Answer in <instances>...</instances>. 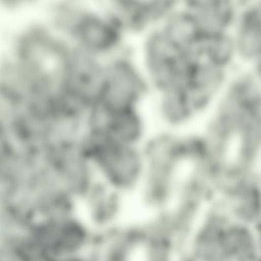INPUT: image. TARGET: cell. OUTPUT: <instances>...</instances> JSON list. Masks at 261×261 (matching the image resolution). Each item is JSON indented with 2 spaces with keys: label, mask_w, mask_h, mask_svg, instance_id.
Wrapping results in <instances>:
<instances>
[{
  "label": "cell",
  "mask_w": 261,
  "mask_h": 261,
  "mask_svg": "<svg viewBox=\"0 0 261 261\" xmlns=\"http://www.w3.org/2000/svg\"><path fill=\"white\" fill-rule=\"evenodd\" d=\"M128 198L96 178L78 201L79 219L91 225L124 224L130 214Z\"/></svg>",
  "instance_id": "cell-6"
},
{
  "label": "cell",
  "mask_w": 261,
  "mask_h": 261,
  "mask_svg": "<svg viewBox=\"0 0 261 261\" xmlns=\"http://www.w3.org/2000/svg\"><path fill=\"white\" fill-rule=\"evenodd\" d=\"M234 50L241 56L257 64L260 57V4L247 5L241 13L237 26Z\"/></svg>",
  "instance_id": "cell-9"
},
{
  "label": "cell",
  "mask_w": 261,
  "mask_h": 261,
  "mask_svg": "<svg viewBox=\"0 0 261 261\" xmlns=\"http://www.w3.org/2000/svg\"><path fill=\"white\" fill-rule=\"evenodd\" d=\"M125 249L120 261H149L148 251L144 245L134 243Z\"/></svg>",
  "instance_id": "cell-10"
},
{
  "label": "cell",
  "mask_w": 261,
  "mask_h": 261,
  "mask_svg": "<svg viewBox=\"0 0 261 261\" xmlns=\"http://www.w3.org/2000/svg\"><path fill=\"white\" fill-rule=\"evenodd\" d=\"M141 148L145 170L135 198L142 207L173 213L208 196L213 181L200 138L153 135Z\"/></svg>",
  "instance_id": "cell-3"
},
{
  "label": "cell",
  "mask_w": 261,
  "mask_h": 261,
  "mask_svg": "<svg viewBox=\"0 0 261 261\" xmlns=\"http://www.w3.org/2000/svg\"><path fill=\"white\" fill-rule=\"evenodd\" d=\"M82 147L97 179L128 198L134 197L145 170L141 146L122 144L89 130L82 139Z\"/></svg>",
  "instance_id": "cell-4"
},
{
  "label": "cell",
  "mask_w": 261,
  "mask_h": 261,
  "mask_svg": "<svg viewBox=\"0 0 261 261\" xmlns=\"http://www.w3.org/2000/svg\"><path fill=\"white\" fill-rule=\"evenodd\" d=\"M144 49L149 76L162 95L159 113L179 125L193 123L212 102L234 51L226 32L201 25L184 10L166 18Z\"/></svg>",
  "instance_id": "cell-1"
},
{
  "label": "cell",
  "mask_w": 261,
  "mask_h": 261,
  "mask_svg": "<svg viewBox=\"0 0 261 261\" xmlns=\"http://www.w3.org/2000/svg\"><path fill=\"white\" fill-rule=\"evenodd\" d=\"M90 127L118 142L142 146L152 133L141 106L109 112L93 111Z\"/></svg>",
  "instance_id": "cell-7"
},
{
  "label": "cell",
  "mask_w": 261,
  "mask_h": 261,
  "mask_svg": "<svg viewBox=\"0 0 261 261\" xmlns=\"http://www.w3.org/2000/svg\"><path fill=\"white\" fill-rule=\"evenodd\" d=\"M175 5L172 1H115L110 6L115 20L123 24L142 29L163 20Z\"/></svg>",
  "instance_id": "cell-8"
},
{
  "label": "cell",
  "mask_w": 261,
  "mask_h": 261,
  "mask_svg": "<svg viewBox=\"0 0 261 261\" xmlns=\"http://www.w3.org/2000/svg\"><path fill=\"white\" fill-rule=\"evenodd\" d=\"M202 138L215 185L220 189L257 173L261 142L259 88L246 81L232 82Z\"/></svg>",
  "instance_id": "cell-2"
},
{
  "label": "cell",
  "mask_w": 261,
  "mask_h": 261,
  "mask_svg": "<svg viewBox=\"0 0 261 261\" xmlns=\"http://www.w3.org/2000/svg\"><path fill=\"white\" fill-rule=\"evenodd\" d=\"M63 24L65 37L87 49L105 52L117 43L118 33L110 19L88 5L67 4Z\"/></svg>",
  "instance_id": "cell-5"
},
{
  "label": "cell",
  "mask_w": 261,
  "mask_h": 261,
  "mask_svg": "<svg viewBox=\"0 0 261 261\" xmlns=\"http://www.w3.org/2000/svg\"><path fill=\"white\" fill-rule=\"evenodd\" d=\"M172 261H177L176 258L174 257Z\"/></svg>",
  "instance_id": "cell-11"
}]
</instances>
